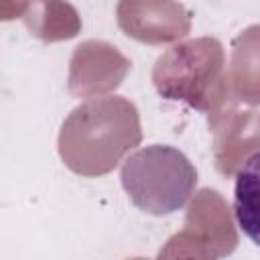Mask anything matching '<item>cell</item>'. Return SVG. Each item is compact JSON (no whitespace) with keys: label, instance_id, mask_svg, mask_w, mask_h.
<instances>
[{"label":"cell","instance_id":"6da1fadb","mask_svg":"<svg viewBox=\"0 0 260 260\" xmlns=\"http://www.w3.org/2000/svg\"><path fill=\"white\" fill-rule=\"evenodd\" d=\"M234 215L242 234L260 246V150L246 158L236 173Z\"/></svg>","mask_w":260,"mask_h":260}]
</instances>
